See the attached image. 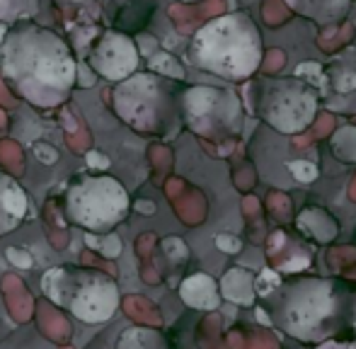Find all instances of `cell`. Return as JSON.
<instances>
[{"label":"cell","instance_id":"obj_1","mask_svg":"<svg viewBox=\"0 0 356 349\" xmlns=\"http://www.w3.org/2000/svg\"><path fill=\"white\" fill-rule=\"evenodd\" d=\"M42 293L88 325L107 323L119 308V289L109 274L73 264L49 269L42 277Z\"/></svg>","mask_w":356,"mask_h":349},{"label":"cell","instance_id":"obj_2","mask_svg":"<svg viewBox=\"0 0 356 349\" xmlns=\"http://www.w3.org/2000/svg\"><path fill=\"white\" fill-rule=\"evenodd\" d=\"M199 66L228 78H245L259 63V39L245 15L216 19L194 42Z\"/></svg>","mask_w":356,"mask_h":349},{"label":"cell","instance_id":"obj_3","mask_svg":"<svg viewBox=\"0 0 356 349\" xmlns=\"http://www.w3.org/2000/svg\"><path fill=\"white\" fill-rule=\"evenodd\" d=\"M127 211L129 197L112 177H78L68 189V218L88 231H109L127 216Z\"/></svg>","mask_w":356,"mask_h":349},{"label":"cell","instance_id":"obj_4","mask_svg":"<svg viewBox=\"0 0 356 349\" xmlns=\"http://www.w3.org/2000/svg\"><path fill=\"white\" fill-rule=\"evenodd\" d=\"M332 313V293H330L327 284H305L298 293L289 301L286 308V318H289V327L296 335L310 332L323 323L325 316Z\"/></svg>","mask_w":356,"mask_h":349},{"label":"cell","instance_id":"obj_5","mask_svg":"<svg viewBox=\"0 0 356 349\" xmlns=\"http://www.w3.org/2000/svg\"><path fill=\"white\" fill-rule=\"evenodd\" d=\"M267 122L277 127L279 131L293 133L310 124L315 114V97L308 90L286 88L272 95L267 104Z\"/></svg>","mask_w":356,"mask_h":349},{"label":"cell","instance_id":"obj_6","mask_svg":"<svg viewBox=\"0 0 356 349\" xmlns=\"http://www.w3.org/2000/svg\"><path fill=\"white\" fill-rule=\"evenodd\" d=\"M27 213V197L17 182L0 174V233L13 231Z\"/></svg>","mask_w":356,"mask_h":349},{"label":"cell","instance_id":"obj_7","mask_svg":"<svg viewBox=\"0 0 356 349\" xmlns=\"http://www.w3.org/2000/svg\"><path fill=\"white\" fill-rule=\"evenodd\" d=\"M179 296L187 306L199 311H216L220 303L218 286L209 274H192L189 279H184L179 286Z\"/></svg>","mask_w":356,"mask_h":349},{"label":"cell","instance_id":"obj_8","mask_svg":"<svg viewBox=\"0 0 356 349\" xmlns=\"http://www.w3.org/2000/svg\"><path fill=\"white\" fill-rule=\"evenodd\" d=\"M252 274L245 272V269H230L223 277V296L235 303H245V306L252 303Z\"/></svg>","mask_w":356,"mask_h":349},{"label":"cell","instance_id":"obj_9","mask_svg":"<svg viewBox=\"0 0 356 349\" xmlns=\"http://www.w3.org/2000/svg\"><path fill=\"white\" fill-rule=\"evenodd\" d=\"M117 349H170L168 340L160 332L148 327H129L119 335Z\"/></svg>","mask_w":356,"mask_h":349},{"label":"cell","instance_id":"obj_10","mask_svg":"<svg viewBox=\"0 0 356 349\" xmlns=\"http://www.w3.org/2000/svg\"><path fill=\"white\" fill-rule=\"evenodd\" d=\"M298 223H300V228H305V231L313 233L318 241H330V238L334 236L332 231H325V226H334L325 211H315V209H310V211H305L303 216H300Z\"/></svg>","mask_w":356,"mask_h":349},{"label":"cell","instance_id":"obj_11","mask_svg":"<svg viewBox=\"0 0 356 349\" xmlns=\"http://www.w3.org/2000/svg\"><path fill=\"white\" fill-rule=\"evenodd\" d=\"M334 153L342 161L356 163V129H342L334 136Z\"/></svg>","mask_w":356,"mask_h":349},{"label":"cell","instance_id":"obj_12","mask_svg":"<svg viewBox=\"0 0 356 349\" xmlns=\"http://www.w3.org/2000/svg\"><path fill=\"white\" fill-rule=\"evenodd\" d=\"M85 243L92 245V247H97L104 257H117L119 252H122V241H119L114 233H107L104 238H95L92 233H88V236H85Z\"/></svg>","mask_w":356,"mask_h":349},{"label":"cell","instance_id":"obj_13","mask_svg":"<svg viewBox=\"0 0 356 349\" xmlns=\"http://www.w3.org/2000/svg\"><path fill=\"white\" fill-rule=\"evenodd\" d=\"M352 24H344V32L342 27H330L327 32L320 37V49H325V51H332L334 47H339V44L349 42L352 39Z\"/></svg>","mask_w":356,"mask_h":349},{"label":"cell","instance_id":"obj_14","mask_svg":"<svg viewBox=\"0 0 356 349\" xmlns=\"http://www.w3.org/2000/svg\"><path fill=\"white\" fill-rule=\"evenodd\" d=\"M289 170L293 172V177L298 179V182H313V179L318 177V168H315L313 163H308V161L291 163Z\"/></svg>","mask_w":356,"mask_h":349},{"label":"cell","instance_id":"obj_15","mask_svg":"<svg viewBox=\"0 0 356 349\" xmlns=\"http://www.w3.org/2000/svg\"><path fill=\"white\" fill-rule=\"evenodd\" d=\"M282 286V277H279L277 272H262L257 279V293L259 296H269L272 291H277V289Z\"/></svg>","mask_w":356,"mask_h":349},{"label":"cell","instance_id":"obj_16","mask_svg":"<svg viewBox=\"0 0 356 349\" xmlns=\"http://www.w3.org/2000/svg\"><path fill=\"white\" fill-rule=\"evenodd\" d=\"M296 76L298 78H303V81H308V83H313V86H323V71H320V66L318 63H313V61H308V63H300L298 68H296Z\"/></svg>","mask_w":356,"mask_h":349},{"label":"cell","instance_id":"obj_17","mask_svg":"<svg viewBox=\"0 0 356 349\" xmlns=\"http://www.w3.org/2000/svg\"><path fill=\"white\" fill-rule=\"evenodd\" d=\"M262 13H264V19H267L272 27H277V24L286 17V8L282 5V0H267Z\"/></svg>","mask_w":356,"mask_h":349},{"label":"cell","instance_id":"obj_18","mask_svg":"<svg viewBox=\"0 0 356 349\" xmlns=\"http://www.w3.org/2000/svg\"><path fill=\"white\" fill-rule=\"evenodd\" d=\"M334 88L342 90V92H352V90H356V71L342 68V73L334 76Z\"/></svg>","mask_w":356,"mask_h":349},{"label":"cell","instance_id":"obj_19","mask_svg":"<svg viewBox=\"0 0 356 349\" xmlns=\"http://www.w3.org/2000/svg\"><path fill=\"white\" fill-rule=\"evenodd\" d=\"M153 66L155 68H160V71H165V73H170V76H175V78H182L184 73H182V68L175 63V58H170V56H155L153 58Z\"/></svg>","mask_w":356,"mask_h":349},{"label":"cell","instance_id":"obj_20","mask_svg":"<svg viewBox=\"0 0 356 349\" xmlns=\"http://www.w3.org/2000/svg\"><path fill=\"white\" fill-rule=\"evenodd\" d=\"M8 260L15 264V267H32L34 260L27 250H17V247H8Z\"/></svg>","mask_w":356,"mask_h":349},{"label":"cell","instance_id":"obj_21","mask_svg":"<svg viewBox=\"0 0 356 349\" xmlns=\"http://www.w3.org/2000/svg\"><path fill=\"white\" fill-rule=\"evenodd\" d=\"M216 245H218V250H223V252H230V255H235V252H240V247H243V243H240L235 236H216Z\"/></svg>","mask_w":356,"mask_h":349},{"label":"cell","instance_id":"obj_22","mask_svg":"<svg viewBox=\"0 0 356 349\" xmlns=\"http://www.w3.org/2000/svg\"><path fill=\"white\" fill-rule=\"evenodd\" d=\"M284 61H286L284 54L277 51V49H272V51L267 54V66H264V68H267L269 73H274V71H279V68L284 66Z\"/></svg>","mask_w":356,"mask_h":349},{"label":"cell","instance_id":"obj_23","mask_svg":"<svg viewBox=\"0 0 356 349\" xmlns=\"http://www.w3.org/2000/svg\"><path fill=\"white\" fill-rule=\"evenodd\" d=\"M286 3H289L291 8H296V10H300V13H303V10H310V8H313L315 0H286Z\"/></svg>","mask_w":356,"mask_h":349},{"label":"cell","instance_id":"obj_24","mask_svg":"<svg viewBox=\"0 0 356 349\" xmlns=\"http://www.w3.org/2000/svg\"><path fill=\"white\" fill-rule=\"evenodd\" d=\"M354 349H356V347H354Z\"/></svg>","mask_w":356,"mask_h":349}]
</instances>
